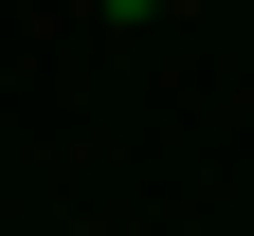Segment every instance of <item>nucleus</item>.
I'll return each mask as SVG.
<instances>
[{"label": "nucleus", "mask_w": 254, "mask_h": 236, "mask_svg": "<svg viewBox=\"0 0 254 236\" xmlns=\"http://www.w3.org/2000/svg\"><path fill=\"white\" fill-rule=\"evenodd\" d=\"M109 18H145V0H109Z\"/></svg>", "instance_id": "nucleus-1"}]
</instances>
